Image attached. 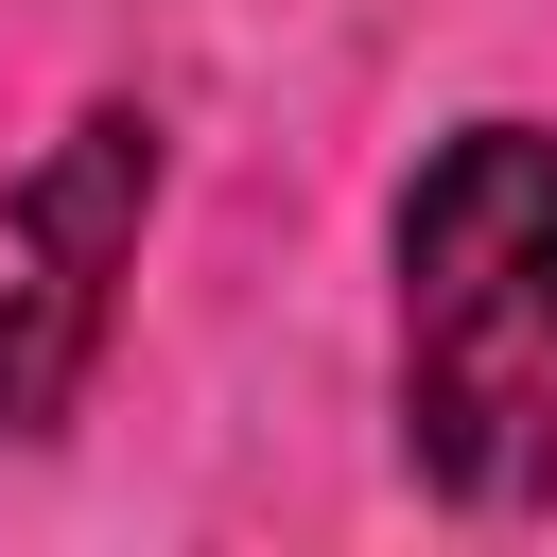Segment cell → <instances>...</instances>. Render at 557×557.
<instances>
[{"instance_id":"6da1fadb","label":"cell","mask_w":557,"mask_h":557,"mask_svg":"<svg viewBox=\"0 0 557 557\" xmlns=\"http://www.w3.org/2000/svg\"><path fill=\"white\" fill-rule=\"evenodd\" d=\"M400 453L453 505L557 487V139L470 122L400 191Z\"/></svg>"},{"instance_id":"7a4b0ae2","label":"cell","mask_w":557,"mask_h":557,"mask_svg":"<svg viewBox=\"0 0 557 557\" xmlns=\"http://www.w3.org/2000/svg\"><path fill=\"white\" fill-rule=\"evenodd\" d=\"M139 209H157V122L139 104H87L0 191V435H52L87 400L104 313H122V261H139Z\"/></svg>"}]
</instances>
